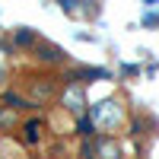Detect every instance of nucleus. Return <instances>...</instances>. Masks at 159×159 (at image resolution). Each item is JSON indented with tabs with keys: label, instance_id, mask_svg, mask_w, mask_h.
Masks as SVG:
<instances>
[{
	"label": "nucleus",
	"instance_id": "obj_1",
	"mask_svg": "<svg viewBox=\"0 0 159 159\" xmlns=\"http://www.w3.org/2000/svg\"><path fill=\"white\" fill-rule=\"evenodd\" d=\"M89 121L96 124L99 130H115L118 124L124 121V108L115 99H102V102H96L89 108Z\"/></svg>",
	"mask_w": 159,
	"mask_h": 159
},
{
	"label": "nucleus",
	"instance_id": "obj_2",
	"mask_svg": "<svg viewBox=\"0 0 159 159\" xmlns=\"http://www.w3.org/2000/svg\"><path fill=\"white\" fill-rule=\"evenodd\" d=\"M61 105L67 108L70 115H86V92H83V86L76 83V80H70L67 83V89H64V96H61Z\"/></svg>",
	"mask_w": 159,
	"mask_h": 159
},
{
	"label": "nucleus",
	"instance_id": "obj_3",
	"mask_svg": "<svg viewBox=\"0 0 159 159\" xmlns=\"http://www.w3.org/2000/svg\"><path fill=\"white\" fill-rule=\"evenodd\" d=\"M54 89H57V80H51V76H29V92H32V102H45L54 96Z\"/></svg>",
	"mask_w": 159,
	"mask_h": 159
},
{
	"label": "nucleus",
	"instance_id": "obj_4",
	"mask_svg": "<svg viewBox=\"0 0 159 159\" xmlns=\"http://www.w3.org/2000/svg\"><path fill=\"white\" fill-rule=\"evenodd\" d=\"M35 57L42 61V64H61L64 57V48L61 45H48V42H38V48H35Z\"/></svg>",
	"mask_w": 159,
	"mask_h": 159
},
{
	"label": "nucleus",
	"instance_id": "obj_5",
	"mask_svg": "<svg viewBox=\"0 0 159 159\" xmlns=\"http://www.w3.org/2000/svg\"><path fill=\"white\" fill-rule=\"evenodd\" d=\"M70 80H86V83H96V80H111V73L108 70H102V67H80V70H73L70 73Z\"/></svg>",
	"mask_w": 159,
	"mask_h": 159
},
{
	"label": "nucleus",
	"instance_id": "obj_6",
	"mask_svg": "<svg viewBox=\"0 0 159 159\" xmlns=\"http://www.w3.org/2000/svg\"><path fill=\"white\" fill-rule=\"evenodd\" d=\"M22 130H25V143H38V137H42V121H25L22 124Z\"/></svg>",
	"mask_w": 159,
	"mask_h": 159
},
{
	"label": "nucleus",
	"instance_id": "obj_7",
	"mask_svg": "<svg viewBox=\"0 0 159 159\" xmlns=\"http://www.w3.org/2000/svg\"><path fill=\"white\" fill-rule=\"evenodd\" d=\"M76 134H80V137H86V140L96 134V124L89 121V115H80V118H76Z\"/></svg>",
	"mask_w": 159,
	"mask_h": 159
},
{
	"label": "nucleus",
	"instance_id": "obj_8",
	"mask_svg": "<svg viewBox=\"0 0 159 159\" xmlns=\"http://www.w3.org/2000/svg\"><path fill=\"white\" fill-rule=\"evenodd\" d=\"M38 42V35L32 32V29H16V45L19 48H29V45H35Z\"/></svg>",
	"mask_w": 159,
	"mask_h": 159
},
{
	"label": "nucleus",
	"instance_id": "obj_9",
	"mask_svg": "<svg viewBox=\"0 0 159 159\" xmlns=\"http://www.w3.org/2000/svg\"><path fill=\"white\" fill-rule=\"evenodd\" d=\"M3 102L10 105V108H32V102L22 99V96H16V92H3Z\"/></svg>",
	"mask_w": 159,
	"mask_h": 159
},
{
	"label": "nucleus",
	"instance_id": "obj_10",
	"mask_svg": "<svg viewBox=\"0 0 159 159\" xmlns=\"http://www.w3.org/2000/svg\"><path fill=\"white\" fill-rule=\"evenodd\" d=\"M13 124H16V115H13V111H3V108H0V127H13Z\"/></svg>",
	"mask_w": 159,
	"mask_h": 159
},
{
	"label": "nucleus",
	"instance_id": "obj_11",
	"mask_svg": "<svg viewBox=\"0 0 159 159\" xmlns=\"http://www.w3.org/2000/svg\"><path fill=\"white\" fill-rule=\"evenodd\" d=\"M54 3H61V10H64V13H73L80 0H54Z\"/></svg>",
	"mask_w": 159,
	"mask_h": 159
},
{
	"label": "nucleus",
	"instance_id": "obj_12",
	"mask_svg": "<svg viewBox=\"0 0 159 159\" xmlns=\"http://www.w3.org/2000/svg\"><path fill=\"white\" fill-rule=\"evenodd\" d=\"M143 25H159V13H147V16H143Z\"/></svg>",
	"mask_w": 159,
	"mask_h": 159
},
{
	"label": "nucleus",
	"instance_id": "obj_13",
	"mask_svg": "<svg viewBox=\"0 0 159 159\" xmlns=\"http://www.w3.org/2000/svg\"><path fill=\"white\" fill-rule=\"evenodd\" d=\"M143 3H147V7L153 10V7H159V0H143Z\"/></svg>",
	"mask_w": 159,
	"mask_h": 159
}]
</instances>
